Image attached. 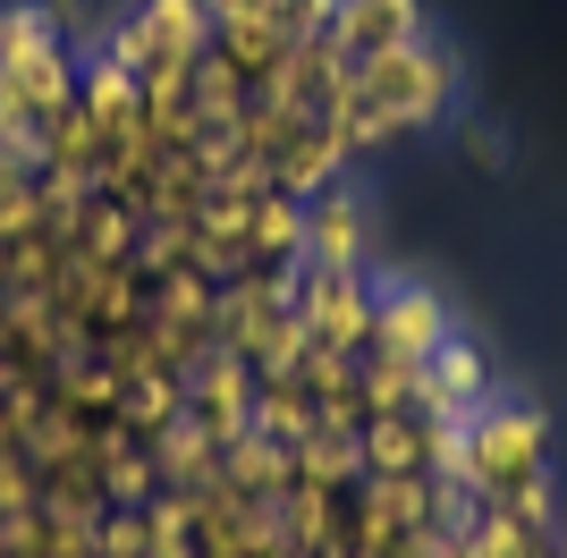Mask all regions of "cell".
Instances as JSON below:
<instances>
[{
	"instance_id": "cell-1",
	"label": "cell",
	"mask_w": 567,
	"mask_h": 558,
	"mask_svg": "<svg viewBox=\"0 0 567 558\" xmlns=\"http://www.w3.org/2000/svg\"><path fill=\"white\" fill-rule=\"evenodd\" d=\"M457 102V60L441 43H406V51H381L364 69H348L339 85V136L348 144H390L406 127H432V118Z\"/></svg>"
},
{
	"instance_id": "cell-2",
	"label": "cell",
	"mask_w": 567,
	"mask_h": 558,
	"mask_svg": "<svg viewBox=\"0 0 567 558\" xmlns=\"http://www.w3.org/2000/svg\"><path fill=\"white\" fill-rule=\"evenodd\" d=\"M204 51H213V9L204 0H144L118 34V76L162 111V102H178V85L195 76Z\"/></svg>"
},
{
	"instance_id": "cell-3",
	"label": "cell",
	"mask_w": 567,
	"mask_h": 558,
	"mask_svg": "<svg viewBox=\"0 0 567 558\" xmlns=\"http://www.w3.org/2000/svg\"><path fill=\"white\" fill-rule=\"evenodd\" d=\"M450 339V313H441V297L432 288H381L373 297V364H406V372H424L432 364V348Z\"/></svg>"
},
{
	"instance_id": "cell-4",
	"label": "cell",
	"mask_w": 567,
	"mask_h": 558,
	"mask_svg": "<svg viewBox=\"0 0 567 558\" xmlns=\"http://www.w3.org/2000/svg\"><path fill=\"white\" fill-rule=\"evenodd\" d=\"M322 43L339 51V69H364V60H381V51L424 43V9H415V0H331Z\"/></svg>"
},
{
	"instance_id": "cell-5",
	"label": "cell",
	"mask_w": 567,
	"mask_h": 558,
	"mask_svg": "<svg viewBox=\"0 0 567 558\" xmlns=\"http://www.w3.org/2000/svg\"><path fill=\"white\" fill-rule=\"evenodd\" d=\"M355 246H364V211H355L348 195H322V204L306 211V255H313V271H355Z\"/></svg>"
}]
</instances>
